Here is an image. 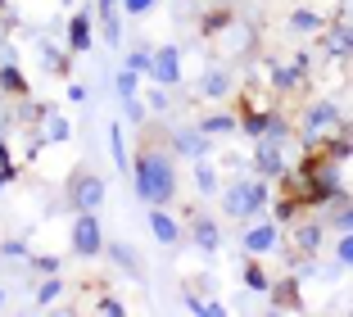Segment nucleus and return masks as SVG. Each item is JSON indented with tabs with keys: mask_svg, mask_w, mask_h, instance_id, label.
<instances>
[{
	"mask_svg": "<svg viewBox=\"0 0 353 317\" xmlns=\"http://www.w3.org/2000/svg\"><path fill=\"white\" fill-rule=\"evenodd\" d=\"M132 177H136V195H141L150 209H154V204H168V200H172V191H176L172 164H168L163 154H154V150H145L141 159H136Z\"/></svg>",
	"mask_w": 353,
	"mask_h": 317,
	"instance_id": "f257e3e1",
	"label": "nucleus"
},
{
	"mask_svg": "<svg viewBox=\"0 0 353 317\" xmlns=\"http://www.w3.org/2000/svg\"><path fill=\"white\" fill-rule=\"evenodd\" d=\"M263 204H268V182L245 177V182L227 186V218H254L263 213Z\"/></svg>",
	"mask_w": 353,
	"mask_h": 317,
	"instance_id": "f03ea898",
	"label": "nucleus"
},
{
	"mask_svg": "<svg viewBox=\"0 0 353 317\" xmlns=\"http://www.w3.org/2000/svg\"><path fill=\"white\" fill-rule=\"evenodd\" d=\"M73 249L82 258L100 254V222H95V209H82V213H77V222H73Z\"/></svg>",
	"mask_w": 353,
	"mask_h": 317,
	"instance_id": "7ed1b4c3",
	"label": "nucleus"
},
{
	"mask_svg": "<svg viewBox=\"0 0 353 317\" xmlns=\"http://www.w3.org/2000/svg\"><path fill=\"white\" fill-rule=\"evenodd\" d=\"M150 77L163 86H172L176 77H181V50L176 46H163L159 55H150Z\"/></svg>",
	"mask_w": 353,
	"mask_h": 317,
	"instance_id": "20e7f679",
	"label": "nucleus"
},
{
	"mask_svg": "<svg viewBox=\"0 0 353 317\" xmlns=\"http://www.w3.org/2000/svg\"><path fill=\"white\" fill-rule=\"evenodd\" d=\"M73 200H77V209H100L104 204V182L91 177V173H82L73 182Z\"/></svg>",
	"mask_w": 353,
	"mask_h": 317,
	"instance_id": "39448f33",
	"label": "nucleus"
},
{
	"mask_svg": "<svg viewBox=\"0 0 353 317\" xmlns=\"http://www.w3.org/2000/svg\"><path fill=\"white\" fill-rule=\"evenodd\" d=\"M245 249H250L254 258H263V254H272L276 249V227L272 222H263V227H254L250 236H245Z\"/></svg>",
	"mask_w": 353,
	"mask_h": 317,
	"instance_id": "423d86ee",
	"label": "nucleus"
},
{
	"mask_svg": "<svg viewBox=\"0 0 353 317\" xmlns=\"http://www.w3.org/2000/svg\"><path fill=\"white\" fill-rule=\"evenodd\" d=\"M259 173L263 177H281V141L276 136L259 141Z\"/></svg>",
	"mask_w": 353,
	"mask_h": 317,
	"instance_id": "0eeeda50",
	"label": "nucleus"
},
{
	"mask_svg": "<svg viewBox=\"0 0 353 317\" xmlns=\"http://www.w3.org/2000/svg\"><path fill=\"white\" fill-rule=\"evenodd\" d=\"M172 141H176V150H181V154H190V159H204V154H208L204 132H195V127H181V132H176Z\"/></svg>",
	"mask_w": 353,
	"mask_h": 317,
	"instance_id": "6e6552de",
	"label": "nucleus"
},
{
	"mask_svg": "<svg viewBox=\"0 0 353 317\" xmlns=\"http://www.w3.org/2000/svg\"><path fill=\"white\" fill-rule=\"evenodd\" d=\"M68 46H73V50H86V46H91V14L86 10L68 23Z\"/></svg>",
	"mask_w": 353,
	"mask_h": 317,
	"instance_id": "1a4fd4ad",
	"label": "nucleus"
},
{
	"mask_svg": "<svg viewBox=\"0 0 353 317\" xmlns=\"http://www.w3.org/2000/svg\"><path fill=\"white\" fill-rule=\"evenodd\" d=\"M150 231H154L163 245H176V222L168 213H159V204H154V213H150Z\"/></svg>",
	"mask_w": 353,
	"mask_h": 317,
	"instance_id": "9d476101",
	"label": "nucleus"
},
{
	"mask_svg": "<svg viewBox=\"0 0 353 317\" xmlns=\"http://www.w3.org/2000/svg\"><path fill=\"white\" fill-rule=\"evenodd\" d=\"M335 118H340V113H335V104H312V113H308V132H317V127H331Z\"/></svg>",
	"mask_w": 353,
	"mask_h": 317,
	"instance_id": "9b49d317",
	"label": "nucleus"
},
{
	"mask_svg": "<svg viewBox=\"0 0 353 317\" xmlns=\"http://www.w3.org/2000/svg\"><path fill=\"white\" fill-rule=\"evenodd\" d=\"M195 240H199V249L213 254V249H218V227L208 222V218H199V222H195Z\"/></svg>",
	"mask_w": 353,
	"mask_h": 317,
	"instance_id": "f8f14e48",
	"label": "nucleus"
},
{
	"mask_svg": "<svg viewBox=\"0 0 353 317\" xmlns=\"http://www.w3.org/2000/svg\"><path fill=\"white\" fill-rule=\"evenodd\" d=\"M109 141H114L109 150H114V159H118V173H127V141H123V132H118V123L109 127Z\"/></svg>",
	"mask_w": 353,
	"mask_h": 317,
	"instance_id": "ddd939ff",
	"label": "nucleus"
},
{
	"mask_svg": "<svg viewBox=\"0 0 353 317\" xmlns=\"http://www.w3.org/2000/svg\"><path fill=\"white\" fill-rule=\"evenodd\" d=\"M109 254H114V263H123L127 267V272H141V263H136V254H132V245H114V249H109Z\"/></svg>",
	"mask_w": 353,
	"mask_h": 317,
	"instance_id": "4468645a",
	"label": "nucleus"
},
{
	"mask_svg": "<svg viewBox=\"0 0 353 317\" xmlns=\"http://www.w3.org/2000/svg\"><path fill=\"white\" fill-rule=\"evenodd\" d=\"M231 127H236V123H231V113H213V118H204V127H199V132L213 136V132H231Z\"/></svg>",
	"mask_w": 353,
	"mask_h": 317,
	"instance_id": "2eb2a0df",
	"label": "nucleus"
},
{
	"mask_svg": "<svg viewBox=\"0 0 353 317\" xmlns=\"http://www.w3.org/2000/svg\"><path fill=\"white\" fill-rule=\"evenodd\" d=\"M195 186H199L204 195H213V191H218V173H213L208 164H199V173H195Z\"/></svg>",
	"mask_w": 353,
	"mask_h": 317,
	"instance_id": "dca6fc26",
	"label": "nucleus"
},
{
	"mask_svg": "<svg viewBox=\"0 0 353 317\" xmlns=\"http://www.w3.org/2000/svg\"><path fill=\"white\" fill-rule=\"evenodd\" d=\"M222 91H227V73L213 68V73L204 77V95H222Z\"/></svg>",
	"mask_w": 353,
	"mask_h": 317,
	"instance_id": "f3484780",
	"label": "nucleus"
},
{
	"mask_svg": "<svg viewBox=\"0 0 353 317\" xmlns=\"http://www.w3.org/2000/svg\"><path fill=\"white\" fill-rule=\"evenodd\" d=\"M46 132H50V141H68V123H63L59 113H50V118H46Z\"/></svg>",
	"mask_w": 353,
	"mask_h": 317,
	"instance_id": "a211bd4d",
	"label": "nucleus"
},
{
	"mask_svg": "<svg viewBox=\"0 0 353 317\" xmlns=\"http://www.w3.org/2000/svg\"><path fill=\"white\" fill-rule=\"evenodd\" d=\"M245 286H250V290H268V276H263V267H259V263L245 267Z\"/></svg>",
	"mask_w": 353,
	"mask_h": 317,
	"instance_id": "6ab92c4d",
	"label": "nucleus"
},
{
	"mask_svg": "<svg viewBox=\"0 0 353 317\" xmlns=\"http://www.w3.org/2000/svg\"><path fill=\"white\" fill-rule=\"evenodd\" d=\"M123 109H127V118H132V123H141V118H145V100H136V95H123Z\"/></svg>",
	"mask_w": 353,
	"mask_h": 317,
	"instance_id": "aec40b11",
	"label": "nucleus"
},
{
	"mask_svg": "<svg viewBox=\"0 0 353 317\" xmlns=\"http://www.w3.org/2000/svg\"><path fill=\"white\" fill-rule=\"evenodd\" d=\"M136 77H141V73H132V68L118 73V95H136Z\"/></svg>",
	"mask_w": 353,
	"mask_h": 317,
	"instance_id": "412c9836",
	"label": "nucleus"
},
{
	"mask_svg": "<svg viewBox=\"0 0 353 317\" xmlns=\"http://www.w3.org/2000/svg\"><path fill=\"white\" fill-rule=\"evenodd\" d=\"M245 132L263 136V132H268V113H250V118H245Z\"/></svg>",
	"mask_w": 353,
	"mask_h": 317,
	"instance_id": "4be33fe9",
	"label": "nucleus"
},
{
	"mask_svg": "<svg viewBox=\"0 0 353 317\" xmlns=\"http://www.w3.org/2000/svg\"><path fill=\"white\" fill-rule=\"evenodd\" d=\"M317 240H322L317 227H299V249H317Z\"/></svg>",
	"mask_w": 353,
	"mask_h": 317,
	"instance_id": "5701e85b",
	"label": "nucleus"
},
{
	"mask_svg": "<svg viewBox=\"0 0 353 317\" xmlns=\"http://www.w3.org/2000/svg\"><path fill=\"white\" fill-rule=\"evenodd\" d=\"M50 299H59V281H41V290H37V304H50Z\"/></svg>",
	"mask_w": 353,
	"mask_h": 317,
	"instance_id": "b1692460",
	"label": "nucleus"
},
{
	"mask_svg": "<svg viewBox=\"0 0 353 317\" xmlns=\"http://www.w3.org/2000/svg\"><path fill=\"white\" fill-rule=\"evenodd\" d=\"M276 304H285V308H294V304H299V290H294V281H285V286L276 290Z\"/></svg>",
	"mask_w": 353,
	"mask_h": 317,
	"instance_id": "393cba45",
	"label": "nucleus"
},
{
	"mask_svg": "<svg viewBox=\"0 0 353 317\" xmlns=\"http://www.w3.org/2000/svg\"><path fill=\"white\" fill-rule=\"evenodd\" d=\"M0 82H5V91H23V77L14 73V64H5V73H0Z\"/></svg>",
	"mask_w": 353,
	"mask_h": 317,
	"instance_id": "a878e982",
	"label": "nucleus"
},
{
	"mask_svg": "<svg viewBox=\"0 0 353 317\" xmlns=\"http://www.w3.org/2000/svg\"><path fill=\"white\" fill-rule=\"evenodd\" d=\"M127 68L132 73H150V50H136L132 59H127Z\"/></svg>",
	"mask_w": 353,
	"mask_h": 317,
	"instance_id": "bb28decb",
	"label": "nucleus"
},
{
	"mask_svg": "<svg viewBox=\"0 0 353 317\" xmlns=\"http://www.w3.org/2000/svg\"><path fill=\"white\" fill-rule=\"evenodd\" d=\"M335 258H340V263H349V258H353V240H349V236H340V245H335Z\"/></svg>",
	"mask_w": 353,
	"mask_h": 317,
	"instance_id": "cd10ccee",
	"label": "nucleus"
},
{
	"mask_svg": "<svg viewBox=\"0 0 353 317\" xmlns=\"http://www.w3.org/2000/svg\"><path fill=\"white\" fill-rule=\"evenodd\" d=\"M150 5H154V0H123V10H127V14H145Z\"/></svg>",
	"mask_w": 353,
	"mask_h": 317,
	"instance_id": "c85d7f7f",
	"label": "nucleus"
},
{
	"mask_svg": "<svg viewBox=\"0 0 353 317\" xmlns=\"http://www.w3.org/2000/svg\"><path fill=\"white\" fill-rule=\"evenodd\" d=\"M294 28H317V14H308V10H299V14H294Z\"/></svg>",
	"mask_w": 353,
	"mask_h": 317,
	"instance_id": "c756f323",
	"label": "nucleus"
},
{
	"mask_svg": "<svg viewBox=\"0 0 353 317\" xmlns=\"http://www.w3.org/2000/svg\"><path fill=\"white\" fill-rule=\"evenodd\" d=\"M150 104H154V113H163V109H168V95L154 91V95H150Z\"/></svg>",
	"mask_w": 353,
	"mask_h": 317,
	"instance_id": "7c9ffc66",
	"label": "nucleus"
},
{
	"mask_svg": "<svg viewBox=\"0 0 353 317\" xmlns=\"http://www.w3.org/2000/svg\"><path fill=\"white\" fill-rule=\"evenodd\" d=\"M0 304H5V290H0Z\"/></svg>",
	"mask_w": 353,
	"mask_h": 317,
	"instance_id": "2f4dec72",
	"label": "nucleus"
},
{
	"mask_svg": "<svg viewBox=\"0 0 353 317\" xmlns=\"http://www.w3.org/2000/svg\"><path fill=\"white\" fill-rule=\"evenodd\" d=\"M0 5H5V0H0Z\"/></svg>",
	"mask_w": 353,
	"mask_h": 317,
	"instance_id": "473e14b6",
	"label": "nucleus"
}]
</instances>
